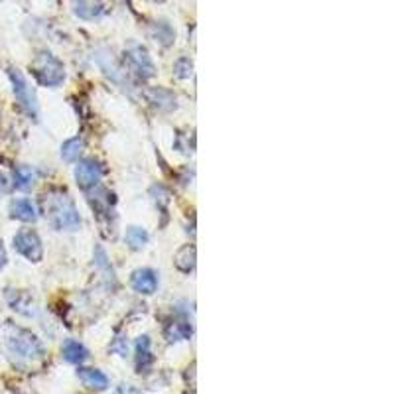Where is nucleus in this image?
<instances>
[{
    "label": "nucleus",
    "mask_w": 394,
    "mask_h": 394,
    "mask_svg": "<svg viewBox=\"0 0 394 394\" xmlns=\"http://www.w3.org/2000/svg\"><path fill=\"white\" fill-rule=\"evenodd\" d=\"M41 209L48 221L59 231H75L81 225V217L69 193L54 190L41 197Z\"/></svg>",
    "instance_id": "f257e3e1"
},
{
    "label": "nucleus",
    "mask_w": 394,
    "mask_h": 394,
    "mask_svg": "<svg viewBox=\"0 0 394 394\" xmlns=\"http://www.w3.org/2000/svg\"><path fill=\"white\" fill-rule=\"evenodd\" d=\"M6 347H8L10 353L24 359V361H36L43 355V347H41L40 339L34 333L14 326L8 327Z\"/></svg>",
    "instance_id": "f03ea898"
},
{
    "label": "nucleus",
    "mask_w": 394,
    "mask_h": 394,
    "mask_svg": "<svg viewBox=\"0 0 394 394\" xmlns=\"http://www.w3.org/2000/svg\"><path fill=\"white\" fill-rule=\"evenodd\" d=\"M32 73L46 87H55L66 79L63 63L50 52H41L36 55V59L32 61Z\"/></svg>",
    "instance_id": "7ed1b4c3"
},
{
    "label": "nucleus",
    "mask_w": 394,
    "mask_h": 394,
    "mask_svg": "<svg viewBox=\"0 0 394 394\" xmlns=\"http://www.w3.org/2000/svg\"><path fill=\"white\" fill-rule=\"evenodd\" d=\"M14 248H16L22 257H26L30 262H40L41 255H43L40 237H38V233L32 231V229H22V231L16 233V237H14Z\"/></svg>",
    "instance_id": "20e7f679"
},
{
    "label": "nucleus",
    "mask_w": 394,
    "mask_h": 394,
    "mask_svg": "<svg viewBox=\"0 0 394 394\" xmlns=\"http://www.w3.org/2000/svg\"><path fill=\"white\" fill-rule=\"evenodd\" d=\"M8 75H10V81L14 85V95L20 101V105L26 109L28 115L36 117L38 115V103H36V95H34L32 87L28 85L26 77L18 69H8Z\"/></svg>",
    "instance_id": "39448f33"
},
{
    "label": "nucleus",
    "mask_w": 394,
    "mask_h": 394,
    "mask_svg": "<svg viewBox=\"0 0 394 394\" xmlns=\"http://www.w3.org/2000/svg\"><path fill=\"white\" fill-rule=\"evenodd\" d=\"M126 61H128L130 69L135 71L138 77H142V79H150V77L156 75V68H154V63L150 59L148 52L142 46H132L126 52Z\"/></svg>",
    "instance_id": "423d86ee"
},
{
    "label": "nucleus",
    "mask_w": 394,
    "mask_h": 394,
    "mask_svg": "<svg viewBox=\"0 0 394 394\" xmlns=\"http://www.w3.org/2000/svg\"><path fill=\"white\" fill-rule=\"evenodd\" d=\"M103 176V170L95 160H83L75 168V179L79 188L85 191H91L95 186H99V179Z\"/></svg>",
    "instance_id": "0eeeda50"
},
{
    "label": "nucleus",
    "mask_w": 394,
    "mask_h": 394,
    "mask_svg": "<svg viewBox=\"0 0 394 394\" xmlns=\"http://www.w3.org/2000/svg\"><path fill=\"white\" fill-rule=\"evenodd\" d=\"M132 288L140 294H154L158 288V276L150 268H140L132 274Z\"/></svg>",
    "instance_id": "6e6552de"
},
{
    "label": "nucleus",
    "mask_w": 394,
    "mask_h": 394,
    "mask_svg": "<svg viewBox=\"0 0 394 394\" xmlns=\"http://www.w3.org/2000/svg\"><path fill=\"white\" fill-rule=\"evenodd\" d=\"M144 95H146V99H148L154 107H158L160 110L176 109V97H174L172 91H168V89L152 87V89H146V91H144Z\"/></svg>",
    "instance_id": "1a4fd4ad"
},
{
    "label": "nucleus",
    "mask_w": 394,
    "mask_h": 394,
    "mask_svg": "<svg viewBox=\"0 0 394 394\" xmlns=\"http://www.w3.org/2000/svg\"><path fill=\"white\" fill-rule=\"evenodd\" d=\"M10 215L18 221H24V223H34L38 219L36 207L30 199H14L10 204Z\"/></svg>",
    "instance_id": "9d476101"
},
{
    "label": "nucleus",
    "mask_w": 394,
    "mask_h": 394,
    "mask_svg": "<svg viewBox=\"0 0 394 394\" xmlns=\"http://www.w3.org/2000/svg\"><path fill=\"white\" fill-rule=\"evenodd\" d=\"M77 375H79V379H81L89 388H95V391H105L107 386H109V379H107V375H103L101 371H97V368H85L81 367L77 371Z\"/></svg>",
    "instance_id": "9b49d317"
},
{
    "label": "nucleus",
    "mask_w": 394,
    "mask_h": 394,
    "mask_svg": "<svg viewBox=\"0 0 394 394\" xmlns=\"http://www.w3.org/2000/svg\"><path fill=\"white\" fill-rule=\"evenodd\" d=\"M164 335H166V339L170 341V343H174V341H184V339H190L191 335V326L188 322H184V319H174V322H170L166 329H164Z\"/></svg>",
    "instance_id": "f8f14e48"
},
{
    "label": "nucleus",
    "mask_w": 394,
    "mask_h": 394,
    "mask_svg": "<svg viewBox=\"0 0 394 394\" xmlns=\"http://www.w3.org/2000/svg\"><path fill=\"white\" fill-rule=\"evenodd\" d=\"M174 264L181 272H191L195 268V246L184 245L174 257Z\"/></svg>",
    "instance_id": "ddd939ff"
},
{
    "label": "nucleus",
    "mask_w": 394,
    "mask_h": 394,
    "mask_svg": "<svg viewBox=\"0 0 394 394\" xmlns=\"http://www.w3.org/2000/svg\"><path fill=\"white\" fill-rule=\"evenodd\" d=\"M152 353H150V339L148 337H140L136 343V368L138 373H144L152 365Z\"/></svg>",
    "instance_id": "4468645a"
},
{
    "label": "nucleus",
    "mask_w": 394,
    "mask_h": 394,
    "mask_svg": "<svg viewBox=\"0 0 394 394\" xmlns=\"http://www.w3.org/2000/svg\"><path fill=\"white\" fill-rule=\"evenodd\" d=\"M36 181V170H32L30 166H18L14 170V184L18 190H30Z\"/></svg>",
    "instance_id": "2eb2a0df"
},
{
    "label": "nucleus",
    "mask_w": 394,
    "mask_h": 394,
    "mask_svg": "<svg viewBox=\"0 0 394 394\" xmlns=\"http://www.w3.org/2000/svg\"><path fill=\"white\" fill-rule=\"evenodd\" d=\"M63 357L68 359L69 363H83L87 359V349L83 347L79 341L69 339L63 345Z\"/></svg>",
    "instance_id": "dca6fc26"
},
{
    "label": "nucleus",
    "mask_w": 394,
    "mask_h": 394,
    "mask_svg": "<svg viewBox=\"0 0 394 394\" xmlns=\"http://www.w3.org/2000/svg\"><path fill=\"white\" fill-rule=\"evenodd\" d=\"M83 154V140L81 138H71L61 146V156L66 162H77Z\"/></svg>",
    "instance_id": "f3484780"
},
{
    "label": "nucleus",
    "mask_w": 394,
    "mask_h": 394,
    "mask_svg": "<svg viewBox=\"0 0 394 394\" xmlns=\"http://www.w3.org/2000/svg\"><path fill=\"white\" fill-rule=\"evenodd\" d=\"M126 243L138 250V248H142V246L148 243V233L144 231V229H140V227H130L126 231Z\"/></svg>",
    "instance_id": "a211bd4d"
},
{
    "label": "nucleus",
    "mask_w": 394,
    "mask_h": 394,
    "mask_svg": "<svg viewBox=\"0 0 394 394\" xmlns=\"http://www.w3.org/2000/svg\"><path fill=\"white\" fill-rule=\"evenodd\" d=\"M152 36L156 38V41H160L162 46H170L174 41V30L168 26L166 22H158V24H154Z\"/></svg>",
    "instance_id": "6ab92c4d"
},
{
    "label": "nucleus",
    "mask_w": 394,
    "mask_h": 394,
    "mask_svg": "<svg viewBox=\"0 0 394 394\" xmlns=\"http://www.w3.org/2000/svg\"><path fill=\"white\" fill-rule=\"evenodd\" d=\"M193 73V63L190 57H179L176 61V75L179 79H188Z\"/></svg>",
    "instance_id": "aec40b11"
},
{
    "label": "nucleus",
    "mask_w": 394,
    "mask_h": 394,
    "mask_svg": "<svg viewBox=\"0 0 394 394\" xmlns=\"http://www.w3.org/2000/svg\"><path fill=\"white\" fill-rule=\"evenodd\" d=\"M119 394H142L138 388H135L132 384H121L119 386Z\"/></svg>",
    "instance_id": "412c9836"
},
{
    "label": "nucleus",
    "mask_w": 394,
    "mask_h": 394,
    "mask_svg": "<svg viewBox=\"0 0 394 394\" xmlns=\"http://www.w3.org/2000/svg\"><path fill=\"white\" fill-rule=\"evenodd\" d=\"M4 264H6V250H4V246L0 243V268H4Z\"/></svg>",
    "instance_id": "4be33fe9"
},
{
    "label": "nucleus",
    "mask_w": 394,
    "mask_h": 394,
    "mask_svg": "<svg viewBox=\"0 0 394 394\" xmlns=\"http://www.w3.org/2000/svg\"><path fill=\"white\" fill-rule=\"evenodd\" d=\"M158 2H164V0H158Z\"/></svg>",
    "instance_id": "5701e85b"
}]
</instances>
